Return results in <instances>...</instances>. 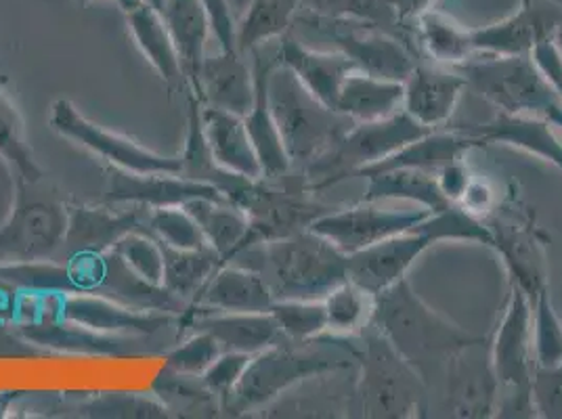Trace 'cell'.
Wrapping results in <instances>:
<instances>
[{"label": "cell", "mask_w": 562, "mask_h": 419, "mask_svg": "<svg viewBox=\"0 0 562 419\" xmlns=\"http://www.w3.org/2000/svg\"><path fill=\"white\" fill-rule=\"evenodd\" d=\"M370 326L420 373L424 382L446 373L456 352L483 340V336L449 324L422 303L407 278L375 294Z\"/></svg>", "instance_id": "obj_1"}, {"label": "cell", "mask_w": 562, "mask_h": 419, "mask_svg": "<svg viewBox=\"0 0 562 419\" xmlns=\"http://www.w3.org/2000/svg\"><path fill=\"white\" fill-rule=\"evenodd\" d=\"M361 342L349 336L322 333L315 340H281L252 354L234 393L223 400L229 411H248L271 403L306 377L349 370L359 359Z\"/></svg>", "instance_id": "obj_2"}, {"label": "cell", "mask_w": 562, "mask_h": 419, "mask_svg": "<svg viewBox=\"0 0 562 419\" xmlns=\"http://www.w3.org/2000/svg\"><path fill=\"white\" fill-rule=\"evenodd\" d=\"M244 254L258 258V273L276 301H324L349 280V254L313 229L262 241Z\"/></svg>", "instance_id": "obj_3"}, {"label": "cell", "mask_w": 562, "mask_h": 419, "mask_svg": "<svg viewBox=\"0 0 562 419\" xmlns=\"http://www.w3.org/2000/svg\"><path fill=\"white\" fill-rule=\"evenodd\" d=\"M443 239H470L495 248L492 229L467 210L453 206L446 212L430 214L405 234L349 254V281L375 296L403 280L414 260Z\"/></svg>", "instance_id": "obj_4"}, {"label": "cell", "mask_w": 562, "mask_h": 419, "mask_svg": "<svg viewBox=\"0 0 562 419\" xmlns=\"http://www.w3.org/2000/svg\"><path fill=\"white\" fill-rule=\"evenodd\" d=\"M269 103L292 166L315 162L357 124L308 93L280 59L269 78Z\"/></svg>", "instance_id": "obj_5"}, {"label": "cell", "mask_w": 562, "mask_h": 419, "mask_svg": "<svg viewBox=\"0 0 562 419\" xmlns=\"http://www.w3.org/2000/svg\"><path fill=\"white\" fill-rule=\"evenodd\" d=\"M13 181V208L0 225V262L57 260L70 225V204L48 177Z\"/></svg>", "instance_id": "obj_6"}, {"label": "cell", "mask_w": 562, "mask_h": 419, "mask_svg": "<svg viewBox=\"0 0 562 419\" xmlns=\"http://www.w3.org/2000/svg\"><path fill=\"white\" fill-rule=\"evenodd\" d=\"M428 133H432V128L414 120L405 110L393 116L357 122L329 151L303 168L306 186L319 191L352 179L361 168L386 160L407 143L422 139Z\"/></svg>", "instance_id": "obj_7"}, {"label": "cell", "mask_w": 562, "mask_h": 419, "mask_svg": "<svg viewBox=\"0 0 562 419\" xmlns=\"http://www.w3.org/2000/svg\"><path fill=\"white\" fill-rule=\"evenodd\" d=\"M359 396L368 418H414L424 411L426 382L374 327L361 331Z\"/></svg>", "instance_id": "obj_8"}, {"label": "cell", "mask_w": 562, "mask_h": 419, "mask_svg": "<svg viewBox=\"0 0 562 419\" xmlns=\"http://www.w3.org/2000/svg\"><path fill=\"white\" fill-rule=\"evenodd\" d=\"M531 296L513 283L510 301L490 347L497 386L506 390L502 418L533 416L536 409L531 398Z\"/></svg>", "instance_id": "obj_9"}, {"label": "cell", "mask_w": 562, "mask_h": 419, "mask_svg": "<svg viewBox=\"0 0 562 419\" xmlns=\"http://www.w3.org/2000/svg\"><path fill=\"white\" fill-rule=\"evenodd\" d=\"M453 70L460 71L476 93L508 114H543L550 105L561 101L531 55L502 57L483 53L481 59L472 55Z\"/></svg>", "instance_id": "obj_10"}, {"label": "cell", "mask_w": 562, "mask_h": 419, "mask_svg": "<svg viewBox=\"0 0 562 419\" xmlns=\"http://www.w3.org/2000/svg\"><path fill=\"white\" fill-rule=\"evenodd\" d=\"M294 24L317 30L336 45V50L345 53L355 61L357 70L375 78L405 82L418 64L416 55L398 36L370 22L329 20L308 13L296 15Z\"/></svg>", "instance_id": "obj_11"}, {"label": "cell", "mask_w": 562, "mask_h": 419, "mask_svg": "<svg viewBox=\"0 0 562 419\" xmlns=\"http://www.w3.org/2000/svg\"><path fill=\"white\" fill-rule=\"evenodd\" d=\"M48 124L64 139L85 147L87 151H91L120 170L137 172V174H154V172L179 174V168H181L179 156L177 158L162 156L140 145L139 140L103 128L91 117L85 116L68 99H57L50 105Z\"/></svg>", "instance_id": "obj_12"}, {"label": "cell", "mask_w": 562, "mask_h": 419, "mask_svg": "<svg viewBox=\"0 0 562 419\" xmlns=\"http://www.w3.org/2000/svg\"><path fill=\"white\" fill-rule=\"evenodd\" d=\"M432 212L416 210V212H389L366 206L361 202L352 208H334L311 223L308 229L324 235L338 250L345 254H355L359 250L372 248L375 244L405 234L426 220Z\"/></svg>", "instance_id": "obj_13"}, {"label": "cell", "mask_w": 562, "mask_h": 419, "mask_svg": "<svg viewBox=\"0 0 562 419\" xmlns=\"http://www.w3.org/2000/svg\"><path fill=\"white\" fill-rule=\"evenodd\" d=\"M181 315L143 310L91 292H66L61 296V319L108 336L149 338L179 324Z\"/></svg>", "instance_id": "obj_14"}, {"label": "cell", "mask_w": 562, "mask_h": 419, "mask_svg": "<svg viewBox=\"0 0 562 419\" xmlns=\"http://www.w3.org/2000/svg\"><path fill=\"white\" fill-rule=\"evenodd\" d=\"M561 25L562 9L559 4L522 0L515 15L497 24L470 30V41L474 53H490L502 57L531 55V50L539 43L554 38Z\"/></svg>", "instance_id": "obj_15"}, {"label": "cell", "mask_w": 562, "mask_h": 419, "mask_svg": "<svg viewBox=\"0 0 562 419\" xmlns=\"http://www.w3.org/2000/svg\"><path fill=\"white\" fill-rule=\"evenodd\" d=\"M147 208L117 212L110 206H70V225L57 260L99 257L114 250L133 231L147 229Z\"/></svg>", "instance_id": "obj_16"}, {"label": "cell", "mask_w": 562, "mask_h": 419, "mask_svg": "<svg viewBox=\"0 0 562 419\" xmlns=\"http://www.w3.org/2000/svg\"><path fill=\"white\" fill-rule=\"evenodd\" d=\"M198 197H218L227 200L214 186L193 183L179 174H137L126 172L120 168L108 170V186H105V202L108 204H126L139 208H165V206H186L191 200Z\"/></svg>", "instance_id": "obj_17"}, {"label": "cell", "mask_w": 562, "mask_h": 419, "mask_svg": "<svg viewBox=\"0 0 562 419\" xmlns=\"http://www.w3.org/2000/svg\"><path fill=\"white\" fill-rule=\"evenodd\" d=\"M447 396L453 416L490 418L499 393L487 338L453 354L447 365Z\"/></svg>", "instance_id": "obj_18"}, {"label": "cell", "mask_w": 562, "mask_h": 419, "mask_svg": "<svg viewBox=\"0 0 562 419\" xmlns=\"http://www.w3.org/2000/svg\"><path fill=\"white\" fill-rule=\"evenodd\" d=\"M179 326L206 331L218 340L223 350L257 354L285 340L273 313H214L189 304L179 317Z\"/></svg>", "instance_id": "obj_19"}, {"label": "cell", "mask_w": 562, "mask_h": 419, "mask_svg": "<svg viewBox=\"0 0 562 419\" xmlns=\"http://www.w3.org/2000/svg\"><path fill=\"white\" fill-rule=\"evenodd\" d=\"M464 89L469 82L460 71L418 61L405 80L403 110L432 131L446 128Z\"/></svg>", "instance_id": "obj_20"}, {"label": "cell", "mask_w": 562, "mask_h": 419, "mask_svg": "<svg viewBox=\"0 0 562 419\" xmlns=\"http://www.w3.org/2000/svg\"><path fill=\"white\" fill-rule=\"evenodd\" d=\"M239 53L221 50L218 55L204 59L198 89L193 97L202 105L246 116L255 101V68Z\"/></svg>", "instance_id": "obj_21"}, {"label": "cell", "mask_w": 562, "mask_h": 419, "mask_svg": "<svg viewBox=\"0 0 562 419\" xmlns=\"http://www.w3.org/2000/svg\"><path fill=\"white\" fill-rule=\"evenodd\" d=\"M273 303V292L257 269L223 262L191 306L214 313H269Z\"/></svg>", "instance_id": "obj_22"}, {"label": "cell", "mask_w": 562, "mask_h": 419, "mask_svg": "<svg viewBox=\"0 0 562 419\" xmlns=\"http://www.w3.org/2000/svg\"><path fill=\"white\" fill-rule=\"evenodd\" d=\"M278 59L288 70L294 71V76L303 82L306 91L315 99H319L324 105H328L329 110H336L345 78L351 71H359L355 61L345 53L313 50L299 38H294L290 32L281 36Z\"/></svg>", "instance_id": "obj_23"}, {"label": "cell", "mask_w": 562, "mask_h": 419, "mask_svg": "<svg viewBox=\"0 0 562 419\" xmlns=\"http://www.w3.org/2000/svg\"><path fill=\"white\" fill-rule=\"evenodd\" d=\"M250 57L255 68V101L250 112L244 116V122L252 145L257 149L262 177L276 179V177H283L292 168L281 140L278 122L271 112V103H269V78L278 64V55L265 59L258 50H255Z\"/></svg>", "instance_id": "obj_24"}, {"label": "cell", "mask_w": 562, "mask_h": 419, "mask_svg": "<svg viewBox=\"0 0 562 419\" xmlns=\"http://www.w3.org/2000/svg\"><path fill=\"white\" fill-rule=\"evenodd\" d=\"M186 208L200 225L206 244L223 258V262H234L260 244L248 214L229 200L198 197L188 202Z\"/></svg>", "instance_id": "obj_25"}, {"label": "cell", "mask_w": 562, "mask_h": 419, "mask_svg": "<svg viewBox=\"0 0 562 419\" xmlns=\"http://www.w3.org/2000/svg\"><path fill=\"white\" fill-rule=\"evenodd\" d=\"M162 15L186 76V93H195L212 36L211 15L202 0H166Z\"/></svg>", "instance_id": "obj_26"}, {"label": "cell", "mask_w": 562, "mask_h": 419, "mask_svg": "<svg viewBox=\"0 0 562 419\" xmlns=\"http://www.w3.org/2000/svg\"><path fill=\"white\" fill-rule=\"evenodd\" d=\"M128 32L139 47L143 57L149 61V66L158 71L168 91H186V76L181 70V61L177 55L175 43L170 38L165 15L160 9H156L151 2L143 0L137 7L124 13Z\"/></svg>", "instance_id": "obj_27"}, {"label": "cell", "mask_w": 562, "mask_h": 419, "mask_svg": "<svg viewBox=\"0 0 562 419\" xmlns=\"http://www.w3.org/2000/svg\"><path fill=\"white\" fill-rule=\"evenodd\" d=\"M453 131L469 135L476 140V145H483V143L515 145L518 149H525L548 162L557 163L562 170V143L552 135L550 120H536L525 114L499 112V116L493 117L492 122L464 124V126H456Z\"/></svg>", "instance_id": "obj_28"}, {"label": "cell", "mask_w": 562, "mask_h": 419, "mask_svg": "<svg viewBox=\"0 0 562 419\" xmlns=\"http://www.w3.org/2000/svg\"><path fill=\"white\" fill-rule=\"evenodd\" d=\"M20 333L36 347L59 350V352H74V354H94V356L128 354L133 350V344H137L140 340L131 336L99 333L89 327L66 321L61 317L22 321Z\"/></svg>", "instance_id": "obj_29"}, {"label": "cell", "mask_w": 562, "mask_h": 419, "mask_svg": "<svg viewBox=\"0 0 562 419\" xmlns=\"http://www.w3.org/2000/svg\"><path fill=\"white\" fill-rule=\"evenodd\" d=\"M186 94H188V133H186V147L179 156V162H181L179 177L193 183L214 186L229 202H234L235 195L252 179L234 174L216 163L206 139V131H204L202 101L191 93Z\"/></svg>", "instance_id": "obj_30"}, {"label": "cell", "mask_w": 562, "mask_h": 419, "mask_svg": "<svg viewBox=\"0 0 562 419\" xmlns=\"http://www.w3.org/2000/svg\"><path fill=\"white\" fill-rule=\"evenodd\" d=\"M202 120L212 156L218 166L246 179L262 177L257 149L248 135L244 116L202 105Z\"/></svg>", "instance_id": "obj_31"}, {"label": "cell", "mask_w": 562, "mask_h": 419, "mask_svg": "<svg viewBox=\"0 0 562 419\" xmlns=\"http://www.w3.org/2000/svg\"><path fill=\"white\" fill-rule=\"evenodd\" d=\"M474 145L476 140L460 131L437 128L422 139L407 143L403 149H398L397 154L389 156L386 160L361 168L355 177H374L380 172L398 170V168H416V170L437 174L441 168H446L447 163L462 160V156Z\"/></svg>", "instance_id": "obj_32"}, {"label": "cell", "mask_w": 562, "mask_h": 419, "mask_svg": "<svg viewBox=\"0 0 562 419\" xmlns=\"http://www.w3.org/2000/svg\"><path fill=\"white\" fill-rule=\"evenodd\" d=\"M487 227L492 229L495 250L502 254L513 275V283H518L533 301L539 290L546 287L543 257L533 231L522 227L515 216L495 218Z\"/></svg>", "instance_id": "obj_33"}, {"label": "cell", "mask_w": 562, "mask_h": 419, "mask_svg": "<svg viewBox=\"0 0 562 419\" xmlns=\"http://www.w3.org/2000/svg\"><path fill=\"white\" fill-rule=\"evenodd\" d=\"M405 99V82L375 78L366 71H351L338 94L336 112L355 122H370L401 112Z\"/></svg>", "instance_id": "obj_34"}, {"label": "cell", "mask_w": 562, "mask_h": 419, "mask_svg": "<svg viewBox=\"0 0 562 419\" xmlns=\"http://www.w3.org/2000/svg\"><path fill=\"white\" fill-rule=\"evenodd\" d=\"M370 185L361 202L372 204L378 200H409L418 202L422 208L430 210L432 214L453 208L456 204L447 197L439 185L435 172L416 170V168H398L368 177Z\"/></svg>", "instance_id": "obj_35"}, {"label": "cell", "mask_w": 562, "mask_h": 419, "mask_svg": "<svg viewBox=\"0 0 562 419\" xmlns=\"http://www.w3.org/2000/svg\"><path fill=\"white\" fill-rule=\"evenodd\" d=\"M301 0H248L235 20V50L250 57L265 43L281 38L296 22Z\"/></svg>", "instance_id": "obj_36"}, {"label": "cell", "mask_w": 562, "mask_h": 419, "mask_svg": "<svg viewBox=\"0 0 562 419\" xmlns=\"http://www.w3.org/2000/svg\"><path fill=\"white\" fill-rule=\"evenodd\" d=\"M414 27L418 45L426 50L432 64L456 68L476 55L470 41V30L435 9L422 13Z\"/></svg>", "instance_id": "obj_37"}, {"label": "cell", "mask_w": 562, "mask_h": 419, "mask_svg": "<svg viewBox=\"0 0 562 419\" xmlns=\"http://www.w3.org/2000/svg\"><path fill=\"white\" fill-rule=\"evenodd\" d=\"M162 254H165L162 285L170 294H175L177 298L188 304L193 303V298L202 292L206 281L211 280L214 271L223 264V258L218 257L211 246L200 250H179L162 244Z\"/></svg>", "instance_id": "obj_38"}, {"label": "cell", "mask_w": 562, "mask_h": 419, "mask_svg": "<svg viewBox=\"0 0 562 419\" xmlns=\"http://www.w3.org/2000/svg\"><path fill=\"white\" fill-rule=\"evenodd\" d=\"M0 160L9 166L13 179L38 181L47 177L27 139L24 116L4 89H0Z\"/></svg>", "instance_id": "obj_39"}, {"label": "cell", "mask_w": 562, "mask_h": 419, "mask_svg": "<svg viewBox=\"0 0 562 419\" xmlns=\"http://www.w3.org/2000/svg\"><path fill=\"white\" fill-rule=\"evenodd\" d=\"M328 313V333L334 336H361L363 329L370 327L374 313V296L345 281L334 287L324 298Z\"/></svg>", "instance_id": "obj_40"}, {"label": "cell", "mask_w": 562, "mask_h": 419, "mask_svg": "<svg viewBox=\"0 0 562 419\" xmlns=\"http://www.w3.org/2000/svg\"><path fill=\"white\" fill-rule=\"evenodd\" d=\"M271 313L288 340L306 342L328 333V313L324 301H276Z\"/></svg>", "instance_id": "obj_41"}, {"label": "cell", "mask_w": 562, "mask_h": 419, "mask_svg": "<svg viewBox=\"0 0 562 419\" xmlns=\"http://www.w3.org/2000/svg\"><path fill=\"white\" fill-rule=\"evenodd\" d=\"M147 229L162 244L179 250L206 248V237L186 206H165L147 212Z\"/></svg>", "instance_id": "obj_42"}, {"label": "cell", "mask_w": 562, "mask_h": 419, "mask_svg": "<svg viewBox=\"0 0 562 419\" xmlns=\"http://www.w3.org/2000/svg\"><path fill=\"white\" fill-rule=\"evenodd\" d=\"M305 2L308 4V11L319 18L370 22L389 32L391 27L403 32L398 27L397 15L391 0H305Z\"/></svg>", "instance_id": "obj_43"}, {"label": "cell", "mask_w": 562, "mask_h": 419, "mask_svg": "<svg viewBox=\"0 0 562 419\" xmlns=\"http://www.w3.org/2000/svg\"><path fill=\"white\" fill-rule=\"evenodd\" d=\"M114 250L139 278L154 285H162V278H165L162 244L149 229H139L122 237Z\"/></svg>", "instance_id": "obj_44"}, {"label": "cell", "mask_w": 562, "mask_h": 419, "mask_svg": "<svg viewBox=\"0 0 562 419\" xmlns=\"http://www.w3.org/2000/svg\"><path fill=\"white\" fill-rule=\"evenodd\" d=\"M536 315V356L541 367H552L562 361V324L559 315L554 313V306L550 303L548 287H541L538 296L533 298Z\"/></svg>", "instance_id": "obj_45"}, {"label": "cell", "mask_w": 562, "mask_h": 419, "mask_svg": "<svg viewBox=\"0 0 562 419\" xmlns=\"http://www.w3.org/2000/svg\"><path fill=\"white\" fill-rule=\"evenodd\" d=\"M221 352L223 347L214 336L206 331H193L186 342L166 354V370L202 377Z\"/></svg>", "instance_id": "obj_46"}, {"label": "cell", "mask_w": 562, "mask_h": 419, "mask_svg": "<svg viewBox=\"0 0 562 419\" xmlns=\"http://www.w3.org/2000/svg\"><path fill=\"white\" fill-rule=\"evenodd\" d=\"M252 354L237 352V350H223L218 359L212 363L211 367L202 375L204 386L211 390L212 395L221 400L234 393L237 382L246 372Z\"/></svg>", "instance_id": "obj_47"}, {"label": "cell", "mask_w": 562, "mask_h": 419, "mask_svg": "<svg viewBox=\"0 0 562 419\" xmlns=\"http://www.w3.org/2000/svg\"><path fill=\"white\" fill-rule=\"evenodd\" d=\"M91 416L99 418H165L168 416V407L165 403H158L154 398H145L139 395H105L97 400Z\"/></svg>", "instance_id": "obj_48"}, {"label": "cell", "mask_w": 562, "mask_h": 419, "mask_svg": "<svg viewBox=\"0 0 562 419\" xmlns=\"http://www.w3.org/2000/svg\"><path fill=\"white\" fill-rule=\"evenodd\" d=\"M531 398L538 416L562 419V361L552 367H536L531 373Z\"/></svg>", "instance_id": "obj_49"}, {"label": "cell", "mask_w": 562, "mask_h": 419, "mask_svg": "<svg viewBox=\"0 0 562 419\" xmlns=\"http://www.w3.org/2000/svg\"><path fill=\"white\" fill-rule=\"evenodd\" d=\"M211 15L212 36L216 38L221 50L237 53L235 50V13L232 0H202Z\"/></svg>", "instance_id": "obj_50"}, {"label": "cell", "mask_w": 562, "mask_h": 419, "mask_svg": "<svg viewBox=\"0 0 562 419\" xmlns=\"http://www.w3.org/2000/svg\"><path fill=\"white\" fill-rule=\"evenodd\" d=\"M437 179H439V185L443 189V193L453 204L460 202V197L464 195V191H467L470 183L469 170H467L462 160L447 163L446 168H441L437 172Z\"/></svg>", "instance_id": "obj_51"}, {"label": "cell", "mask_w": 562, "mask_h": 419, "mask_svg": "<svg viewBox=\"0 0 562 419\" xmlns=\"http://www.w3.org/2000/svg\"><path fill=\"white\" fill-rule=\"evenodd\" d=\"M437 0H391L395 15H397V24L401 30H407L409 25L420 18L422 13L430 11L432 4Z\"/></svg>", "instance_id": "obj_52"}, {"label": "cell", "mask_w": 562, "mask_h": 419, "mask_svg": "<svg viewBox=\"0 0 562 419\" xmlns=\"http://www.w3.org/2000/svg\"><path fill=\"white\" fill-rule=\"evenodd\" d=\"M543 114L550 120V124H557L562 128V101H557L554 105H550Z\"/></svg>", "instance_id": "obj_53"}, {"label": "cell", "mask_w": 562, "mask_h": 419, "mask_svg": "<svg viewBox=\"0 0 562 419\" xmlns=\"http://www.w3.org/2000/svg\"><path fill=\"white\" fill-rule=\"evenodd\" d=\"M554 45H557V48L561 50L562 55V25L557 30V34H554Z\"/></svg>", "instance_id": "obj_54"}, {"label": "cell", "mask_w": 562, "mask_h": 419, "mask_svg": "<svg viewBox=\"0 0 562 419\" xmlns=\"http://www.w3.org/2000/svg\"><path fill=\"white\" fill-rule=\"evenodd\" d=\"M147 2H151L156 9H160V11H162V9H165L166 0H147Z\"/></svg>", "instance_id": "obj_55"}]
</instances>
